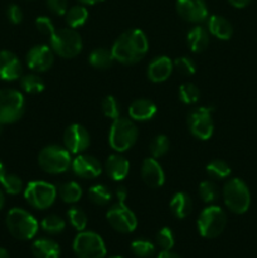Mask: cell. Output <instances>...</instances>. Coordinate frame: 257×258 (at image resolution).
Masks as SVG:
<instances>
[{"mask_svg":"<svg viewBox=\"0 0 257 258\" xmlns=\"http://www.w3.org/2000/svg\"><path fill=\"white\" fill-rule=\"evenodd\" d=\"M78 2L83 5H95V4H98V3L103 2V0H78Z\"/></svg>","mask_w":257,"mask_h":258,"instance_id":"cell-48","label":"cell"},{"mask_svg":"<svg viewBox=\"0 0 257 258\" xmlns=\"http://www.w3.org/2000/svg\"><path fill=\"white\" fill-rule=\"evenodd\" d=\"M67 217L73 228L77 229L78 232L85 231L86 227H87V216L82 209L78 208V207H72L67 212Z\"/></svg>","mask_w":257,"mask_h":258,"instance_id":"cell-37","label":"cell"},{"mask_svg":"<svg viewBox=\"0 0 257 258\" xmlns=\"http://www.w3.org/2000/svg\"><path fill=\"white\" fill-rule=\"evenodd\" d=\"M20 87L23 91L30 95H37V93L43 92L45 88V83L40 76L37 73H29V75H24L20 78Z\"/></svg>","mask_w":257,"mask_h":258,"instance_id":"cell-30","label":"cell"},{"mask_svg":"<svg viewBox=\"0 0 257 258\" xmlns=\"http://www.w3.org/2000/svg\"><path fill=\"white\" fill-rule=\"evenodd\" d=\"M156 258H181V257L171 251H161Z\"/></svg>","mask_w":257,"mask_h":258,"instance_id":"cell-47","label":"cell"},{"mask_svg":"<svg viewBox=\"0 0 257 258\" xmlns=\"http://www.w3.org/2000/svg\"><path fill=\"white\" fill-rule=\"evenodd\" d=\"M4 204H5V197H4V193H3V190L0 189V209L4 207Z\"/></svg>","mask_w":257,"mask_h":258,"instance_id":"cell-50","label":"cell"},{"mask_svg":"<svg viewBox=\"0 0 257 258\" xmlns=\"http://www.w3.org/2000/svg\"><path fill=\"white\" fill-rule=\"evenodd\" d=\"M141 179L149 188H160L165 183V174L155 158H146L141 165Z\"/></svg>","mask_w":257,"mask_h":258,"instance_id":"cell-17","label":"cell"},{"mask_svg":"<svg viewBox=\"0 0 257 258\" xmlns=\"http://www.w3.org/2000/svg\"><path fill=\"white\" fill-rule=\"evenodd\" d=\"M71 166L73 173L82 179L97 178L102 173V165L100 161L95 156L87 154H78L72 160Z\"/></svg>","mask_w":257,"mask_h":258,"instance_id":"cell-16","label":"cell"},{"mask_svg":"<svg viewBox=\"0 0 257 258\" xmlns=\"http://www.w3.org/2000/svg\"><path fill=\"white\" fill-rule=\"evenodd\" d=\"M50 48L54 54L62 58H75L82 50V38L73 28H62L53 33L49 38Z\"/></svg>","mask_w":257,"mask_h":258,"instance_id":"cell-6","label":"cell"},{"mask_svg":"<svg viewBox=\"0 0 257 258\" xmlns=\"http://www.w3.org/2000/svg\"><path fill=\"white\" fill-rule=\"evenodd\" d=\"M223 199L227 208L236 214L246 213L251 206V193L242 179H229L223 186Z\"/></svg>","mask_w":257,"mask_h":258,"instance_id":"cell-5","label":"cell"},{"mask_svg":"<svg viewBox=\"0 0 257 258\" xmlns=\"http://www.w3.org/2000/svg\"><path fill=\"white\" fill-rule=\"evenodd\" d=\"M2 133H3V126L0 125V134H2Z\"/></svg>","mask_w":257,"mask_h":258,"instance_id":"cell-53","label":"cell"},{"mask_svg":"<svg viewBox=\"0 0 257 258\" xmlns=\"http://www.w3.org/2000/svg\"><path fill=\"white\" fill-rule=\"evenodd\" d=\"M206 170L207 174H208L211 178L217 179V180L226 179L231 175V166H229L224 160H221V159L212 160L211 163L207 165Z\"/></svg>","mask_w":257,"mask_h":258,"instance_id":"cell-31","label":"cell"},{"mask_svg":"<svg viewBox=\"0 0 257 258\" xmlns=\"http://www.w3.org/2000/svg\"><path fill=\"white\" fill-rule=\"evenodd\" d=\"M174 68L183 76H191L196 73V63L189 57H180L174 60Z\"/></svg>","mask_w":257,"mask_h":258,"instance_id":"cell-41","label":"cell"},{"mask_svg":"<svg viewBox=\"0 0 257 258\" xmlns=\"http://www.w3.org/2000/svg\"><path fill=\"white\" fill-rule=\"evenodd\" d=\"M207 29L213 37L221 40L231 39L233 35V27L224 17L213 14L207 19Z\"/></svg>","mask_w":257,"mask_h":258,"instance_id":"cell-21","label":"cell"},{"mask_svg":"<svg viewBox=\"0 0 257 258\" xmlns=\"http://www.w3.org/2000/svg\"><path fill=\"white\" fill-rule=\"evenodd\" d=\"M7 18L12 24H20L23 20V10L19 5L10 4L7 8Z\"/></svg>","mask_w":257,"mask_h":258,"instance_id":"cell-43","label":"cell"},{"mask_svg":"<svg viewBox=\"0 0 257 258\" xmlns=\"http://www.w3.org/2000/svg\"><path fill=\"white\" fill-rule=\"evenodd\" d=\"M25 98L17 90H0V125H10L22 118Z\"/></svg>","mask_w":257,"mask_h":258,"instance_id":"cell-8","label":"cell"},{"mask_svg":"<svg viewBox=\"0 0 257 258\" xmlns=\"http://www.w3.org/2000/svg\"><path fill=\"white\" fill-rule=\"evenodd\" d=\"M5 174V170H4V164L2 163V160H0V180H2V178L4 176Z\"/></svg>","mask_w":257,"mask_h":258,"instance_id":"cell-51","label":"cell"},{"mask_svg":"<svg viewBox=\"0 0 257 258\" xmlns=\"http://www.w3.org/2000/svg\"><path fill=\"white\" fill-rule=\"evenodd\" d=\"M65 18L68 27L76 29V28H80L82 25H85V23L87 22L88 10L83 4L73 5V7H71L67 10V13L65 14Z\"/></svg>","mask_w":257,"mask_h":258,"instance_id":"cell-28","label":"cell"},{"mask_svg":"<svg viewBox=\"0 0 257 258\" xmlns=\"http://www.w3.org/2000/svg\"><path fill=\"white\" fill-rule=\"evenodd\" d=\"M227 226V216L218 206H209L201 212L197 221V227L204 238H217L223 233Z\"/></svg>","mask_w":257,"mask_h":258,"instance_id":"cell-7","label":"cell"},{"mask_svg":"<svg viewBox=\"0 0 257 258\" xmlns=\"http://www.w3.org/2000/svg\"><path fill=\"white\" fill-rule=\"evenodd\" d=\"M57 188L47 181H30L24 189V198L35 209H47L57 198Z\"/></svg>","mask_w":257,"mask_h":258,"instance_id":"cell-10","label":"cell"},{"mask_svg":"<svg viewBox=\"0 0 257 258\" xmlns=\"http://www.w3.org/2000/svg\"><path fill=\"white\" fill-rule=\"evenodd\" d=\"M88 198L96 206H107L112 199V191L105 184H96L88 189Z\"/></svg>","mask_w":257,"mask_h":258,"instance_id":"cell-29","label":"cell"},{"mask_svg":"<svg viewBox=\"0 0 257 258\" xmlns=\"http://www.w3.org/2000/svg\"><path fill=\"white\" fill-rule=\"evenodd\" d=\"M174 70V63L166 55L156 57L149 63L148 66V78L154 83H160L170 77Z\"/></svg>","mask_w":257,"mask_h":258,"instance_id":"cell-19","label":"cell"},{"mask_svg":"<svg viewBox=\"0 0 257 258\" xmlns=\"http://www.w3.org/2000/svg\"><path fill=\"white\" fill-rule=\"evenodd\" d=\"M128 115L135 121H149L156 115V105L146 98H139L130 105Z\"/></svg>","mask_w":257,"mask_h":258,"instance_id":"cell-22","label":"cell"},{"mask_svg":"<svg viewBox=\"0 0 257 258\" xmlns=\"http://www.w3.org/2000/svg\"><path fill=\"white\" fill-rule=\"evenodd\" d=\"M186 42L193 53H202L209 44V32L201 25L191 28L186 35Z\"/></svg>","mask_w":257,"mask_h":258,"instance_id":"cell-24","label":"cell"},{"mask_svg":"<svg viewBox=\"0 0 257 258\" xmlns=\"http://www.w3.org/2000/svg\"><path fill=\"white\" fill-rule=\"evenodd\" d=\"M232 7L237 8V9H242V8H246L247 5L251 3V0H227Z\"/></svg>","mask_w":257,"mask_h":258,"instance_id":"cell-46","label":"cell"},{"mask_svg":"<svg viewBox=\"0 0 257 258\" xmlns=\"http://www.w3.org/2000/svg\"><path fill=\"white\" fill-rule=\"evenodd\" d=\"M148 50V37L140 29H128L123 32L111 48L115 60L126 66H133L140 62Z\"/></svg>","mask_w":257,"mask_h":258,"instance_id":"cell-1","label":"cell"},{"mask_svg":"<svg viewBox=\"0 0 257 258\" xmlns=\"http://www.w3.org/2000/svg\"><path fill=\"white\" fill-rule=\"evenodd\" d=\"M0 258H10L9 257V253H8L7 249L2 248V247H0Z\"/></svg>","mask_w":257,"mask_h":258,"instance_id":"cell-49","label":"cell"},{"mask_svg":"<svg viewBox=\"0 0 257 258\" xmlns=\"http://www.w3.org/2000/svg\"><path fill=\"white\" fill-rule=\"evenodd\" d=\"M65 148L71 154H82L90 146L91 138L88 131L80 123L70 125L63 133Z\"/></svg>","mask_w":257,"mask_h":258,"instance_id":"cell-13","label":"cell"},{"mask_svg":"<svg viewBox=\"0 0 257 258\" xmlns=\"http://www.w3.org/2000/svg\"><path fill=\"white\" fill-rule=\"evenodd\" d=\"M105 170L112 180L121 181L127 176L128 171H130V163L127 161V159L120 155V153L112 154L106 160Z\"/></svg>","mask_w":257,"mask_h":258,"instance_id":"cell-20","label":"cell"},{"mask_svg":"<svg viewBox=\"0 0 257 258\" xmlns=\"http://www.w3.org/2000/svg\"><path fill=\"white\" fill-rule=\"evenodd\" d=\"M22 62L10 50H0V78L3 81H14L22 76Z\"/></svg>","mask_w":257,"mask_h":258,"instance_id":"cell-18","label":"cell"},{"mask_svg":"<svg viewBox=\"0 0 257 258\" xmlns=\"http://www.w3.org/2000/svg\"><path fill=\"white\" fill-rule=\"evenodd\" d=\"M40 226H42L43 231L47 232V233L59 234L65 231L66 222H65V219L60 218L59 216L50 214V216H47L45 218H43Z\"/></svg>","mask_w":257,"mask_h":258,"instance_id":"cell-33","label":"cell"},{"mask_svg":"<svg viewBox=\"0 0 257 258\" xmlns=\"http://www.w3.org/2000/svg\"><path fill=\"white\" fill-rule=\"evenodd\" d=\"M175 243V238H174L173 231L168 227H164L156 234V244L160 247L163 251H170Z\"/></svg>","mask_w":257,"mask_h":258,"instance_id":"cell-40","label":"cell"},{"mask_svg":"<svg viewBox=\"0 0 257 258\" xmlns=\"http://www.w3.org/2000/svg\"><path fill=\"white\" fill-rule=\"evenodd\" d=\"M110 258H125V257H121V256H113V257H110Z\"/></svg>","mask_w":257,"mask_h":258,"instance_id":"cell-52","label":"cell"},{"mask_svg":"<svg viewBox=\"0 0 257 258\" xmlns=\"http://www.w3.org/2000/svg\"><path fill=\"white\" fill-rule=\"evenodd\" d=\"M149 149H150L151 156L155 159H159L161 158V156L165 155L169 151V149H170V141H169L168 136L156 135L155 138L150 141Z\"/></svg>","mask_w":257,"mask_h":258,"instance_id":"cell-34","label":"cell"},{"mask_svg":"<svg viewBox=\"0 0 257 258\" xmlns=\"http://www.w3.org/2000/svg\"><path fill=\"white\" fill-rule=\"evenodd\" d=\"M131 252L139 258H149L155 253V246L148 239H135L131 243Z\"/></svg>","mask_w":257,"mask_h":258,"instance_id":"cell-35","label":"cell"},{"mask_svg":"<svg viewBox=\"0 0 257 258\" xmlns=\"http://www.w3.org/2000/svg\"><path fill=\"white\" fill-rule=\"evenodd\" d=\"M72 248L78 258H105L106 246L100 234L91 231H82L73 239Z\"/></svg>","mask_w":257,"mask_h":258,"instance_id":"cell-9","label":"cell"},{"mask_svg":"<svg viewBox=\"0 0 257 258\" xmlns=\"http://www.w3.org/2000/svg\"><path fill=\"white\" fill-rule=\"evenodd\" d=\"M27 64L34 72H45L49 70L54 63V52L50 45L38 44L34 45L27 53Z\"/></svg>","mask_w":257,"mask_h":258,"instance_id":"cell-15","label":"cell"},{"mask_svg":"<svg viewBox=\"0 0 257 258\" xmlns=\"http://www.w3.org/2000/svg\"><path fill=\"white\" fill-rule=\"evenodd\" d=\"M35 27L37 29L42 33L43 35H47V37H52L53 33L55 32V27H54V23L52 22V19L48 17H38L35 19Z\"/></svg>","mask_w":257,"mask_h":258,"instance_id":"cell-42","label":"cell"},{"mask_svg":"<svg viewBox=\"0 0 257 258\" xmlns=\"http://www.w3.org/2000/svg\"><path fill=\"white\" fill-rule=\"evenodd\" d=\"M116 197H117L118 202L125 203L126 198H127V189H126L123 185L117 186V188H116Z\"/></svg>","mask_w":257,"mask_h":258,"instance_id":"cell-45","label":"cell"},{"mask_svg":"<svg viewBox=\"0 0 257 258\" xmlns=\"http://www.w3.org/2000/svg\"><path fill=\"white\" fill-rule=\"evenodd\" d=\"M5 224L14 238L19 241H29L38 232V222L29 212L22 208H13L8 212Z\"/></svg>","mask_w":257,"mask_h":258,"instance_id":"cell-2","label":"cell"},{"mask_svg":"<svg viewBox=\"0 0 257 258\" xmlns=\"http://www.w3.org/2000/svg\"><path fill=\"white\" fill-rule=\"evenodd\" d=\"M38 164L43 171L57 175L70 169L72 159L70 151L63 146L48 145L44 146L38 154Z\"/></svg>","mask_w":257,"mask_h":258,"instance_id":"cell-4","label":"cell"},{"mask_svg":"<svg viewBox=\"0 0 257 258\" xmlns=\"http://www.w3.org/2000/svg\"><path fill=\"white\" fill-rule=\"evenodd\" d=\"M178 14L185 22L199 24L208 19V7L204 0H176Z\"/></svg>","mask_w":257,"mask_h":258,"instance_id":"cell-14","label":"cell"},{"mask_svg":"<svg viewBox=\"0 0 257 258\" xmlns=\"http://www.w3.org/2000/svg\"><path fill=\"white\" fill-rule=\"evenodd\" d=\"M106 218L110 226L120 233H131L138 227V218L135 213L121 202H117L108 209Z\"/></svg>","mask_w":257,"mask_h":258,"instance_id":"cell-12","label":"cell"},{"mask_svg":"<svg viewBox=\"0 0 257 258\" xmlns=\"http://www.w3.org/2000/svg\"><path fill=\"white\" fill-rule=\"evenodd\" d=\"M32 253L35 258H59L60 247L49 238H38L32 244Z\"/></svg>","mask_w":257,"mask_h":258,"instance_id":"cell-23","label":"cell"},{"mask_svg":"<svg viewBox=\"0 0 257 258\" xmlns=\"http://www.w3.org/2000/svg\"><path fill=\"white\" fill-rule=\"evenodd\" d=\"M193 209V202L189 194L184 191L174 194V197L170 201V211L178 219H184L190 214Z\"/></svg>","mask_w":257,"mask_h":258,"instance_id":"cell-25","label":"cell"},{"mask_svg":"<svg viewBox=\"0 0 257 258\" xmlns=\"http://www.w3.org/2000/svg\"><path fill=\"white\" fill-rule=\"evenodd\" d=\"M57 193L65 203L73 204L77 203L82 197V188L76 181H67V183L58 185Z\"/></svg>","mask_w":257,"mask_h":258,"instance_id":"cell-27","label":"cell"},{"mask_svg":"<svg viewBox=\"0 0 257 258\" xmlns=\"http://www.w3.org/2000/svg\"><path fill=\"white\" fill-rule=\"evenodd\" d=\"M199 197H201L204 203H213L219 197L218 186L211 180L202 181L201 185H199Z\"/></svg>","mask_w":257,"mask_h":258,"instance_id":"cell-38","label":"cell"},{"mask_svg":"<svg viewBox=\"0 0 257 258\" xmlns=\"http://www.w3.org/2000/svg\"><path fill=\"white\" fill-rule=\"evenodd\" d=\"M0 183H2L4 190L7 191L8 194H10V196H17V194H19L20 191L23 190L22 179L18 175H15V174L5 173L4 176L2 178V180H0Z\"/></svg>","mask_w":257,"mask_h":258,"instance_id":"cell-36","label":"cell"},{"mask_svg":"<svg viewBox=\"0 0 257 258\" xmlns=\"http://www.w3.org/2000/svg\"><path fill=\"white\" fill-rule=\"evenodd\" d=\"M47 7L55 15H65L68 10L67 0H47Z\"/></svg>","mask_w":257,"mask_h":258,"instance_id":"cell-44","label":"cell"},{"mask_svg":"<svg viewBox=\"0 0 257 258\" xmlns=\"http://www.w3.org/2000/svg\"><path fill=\"white\" fill-rule=\"evenodd\" d=\"M101 108H102L103 115L111 120L120 117V103L113 96H106L101 102Z\"/></svg>","mask_w":257,"mask_h":258,"instance_id":"cell-39","label":"cell"},{"mask_svg":"<svg viewBox=\"0 0 257 258\" xmlns=\"http://www.w3.org/2000/svg\"><path fill=\"white\" fill-rule=\"evenodd\" d=\"M88 62L96 70H108L115 62L112 52L106 48H96L88 55Z\"/></svg>","mask_w":257,"mask_h":258,"instance_id":"cell-26","label":"cell"},{"mask_svg":"<svg viewBox=\"0 0 257 258\" xmlns=\"http://www.w3.org/2000/svg\"><path fill=\"white\" fill-rule=\"evenodd\" d=\"M199 97H201V91L194 83L185 82L179 88V98L185 105H193L198 102Z\"/></svg>","mask_w":257,"mask_h":258,"instance_id":"cell-32","label":"cell"},{"mask_svg":"<svg viewBox=\"0 0 257 258\" xmlns=\"http://www.w3.org/2000/svg\"><path fill=\"white\" fill-rule=\"evenodd\" d=\"M213 108L197 107L188 115V127L191 135L199 140H208L212 138L214 130L212 120Z\"/></svg>","mask_w":257,"mask_h":258,"instance_id":"cell-11","label":"cell"},{"mask_svg":"<svg viewBox=\"0 0 257 258\" xmlns=\"http://www.w3.org/2000/svg\"><path fill=\"white\" fill-rule=\"evenodd\" d=\"M138 135V127L133 120L117 117L111 125L108 143L116 153H123L135 145Z\"/></svg>","mask_w":257,"mask_h":258,"instance_id":"cell-3","label":"cell"}]
</instances>
